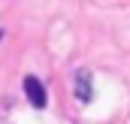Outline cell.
Here are the masks:
<instances>
[{
  "mask_svg": "<svg viewBox=\"0 0 130 124\" xmlns=\"http://www.w3.org/2000/svg\"><path fill=\"white\" fill-rule=\"evenodd\" d=\"M76 97H79V103H91V97H94V82H91V70L88 67H79L76 70Z\"/></svg>",
  "mask_w": 130,
  "mask_h": 124,
  "instance_id": "obj_1",
  "label": "cell"
},
{
  "mask_svg": "<svg viewBox=\"0 0 130 124\" xmlns=\"http://www.w3.org/2000/svg\"><path fill=\"white\" fill-rule=\"evenodd\" d=\"M24 94H27V100H30L33 109H45L48 97H45V88H42V82H39L36 76H27V79H24Z\"/></svg>",
  "mask_w": 130,
  "mask_h": 124,
  "instance_id": "obj_2",
  "label": "cell"
}]
</instances>
